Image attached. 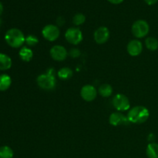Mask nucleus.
Returning a JSON list of instances; mask_svg holds the SVG:
<instances>
[{
    "label": "nucleus",
    "instance_id": "f257e3e1",
    "mask_svg": "<svg viewBox=\"0 0 158 158\" xmlns=\"http://www.w3.org/2000/svg\"><path fill=\"white\" fill-rule=\"evenodd\" d=\"M150 112L147 107L143 106H137L130 110L127 118L130 123H143L148 120Z\"/></svg>",
    "mask_w": 158,
    "mask_h": 158
},
{
    "label": "nucleus",
    "instance_id": "f03ea898",
    "mask_svg": "<svg viewBox=\"0 0 158 158\" xmlns=\"http://www.w3.org/2000/svg\"><path fill=\"white\" fill-rule=\"evenodd\" d=\"M5 40L11 47L19 48L26 41V37L20 29L12 28L6 32L5 35Z\"/></svg>",
    "mask_w": 158,
    "mask_h": 158
},
{
    "label": "nucleus",
    "instance_id": "7ed1b4c3",
    "mask_svg": "<svg viewBox=\"0 0 158 158\" xmlns=\"http://www.w3.org/2000/svg\"><path fill=\"white\" fill-rule=\"evenodd\" d=\"M36 82L38 86L44 90L53 89L56 87V84L53 69H49L46 73L41 74V75L37 77Z\"/></svg>",
    "mask_w": 158,
    "mask_h": 158
},
{
    "label": "nucleus",
    "instance_id": "20e7f679",
    "mask_svg": "<svg viewBox=\"0 0 158 158\" xmlns=\"http://www.w3.org/2000/svg\"><path fill=\"white\" fill-rule=\"evenodd\" d=\"M131 30L134 36L138 39H141L147 36L149 33L150 26L148 22L143 19H139L134 22Z\"/></svg>",
    "mask_w": 158,
    "mask_h": 158
},
{
    "label": "nucleus",
    "instance_id": "39448f33",
    "mask_svg": "<svg viewBox=\"0 0 158 158\" xmlns=\"http://www.w3.org/2000/svg\"><path fill=\"white\" fill-rule=\"evenodd\" d=\"M113 105L118 111H126L130 109V100L125 95L118 94L113 99Z\"/></svg>",
    "mask_w": 158,
    "mask_h": 158
},
{
    "label": "nucleus",
    "instance_id": "423d86ee",
    "mask_svg": "<svg viewBox=\"0 0 158 158\" xmlns=\"http://www.w3.org/2000/svg\"><path fill=\"white\" fill-rule=\"evenodd\" d=\"M60 29L56 26L52 24L46 25L42 30L43 36L46 40L50 42H53L56 40L60 36Z\"/></svg>",
    "mask_w": 158,
    "mask_h": 158
},
{
    "label": "nucleus",
    "instance_id": "0eeeda50",
    "mask_svg": "<svg viewBox=\"0 0 158 158\" xmlns=\"http://www.w3.org/2000/svg\"><path fill=\"white\" fill-rule=\"evenodd\" d=\"M65 38L71 44L77 45L83 40V33L77 28H69L65 33Z\"/></svg>",
    "mask_w": 158,
    "mask_h": 158
},
{
    "label": "nucleus",
    "instance_id": "6e6552de",
    "mask_svg": "<svg viewBox=\"0 0 158 158\" xmlns=\"http://www.w3.org/2000/svg\"><path fill=\"white\" fill-rule=\"evenodd\" d=\"M80 96L85 101L91 102L95 100L97 97V90L92 85H85L80 90Z\"/></svg>",
    "mask_w": 158,
    "mask_h": 158
},
{
    "label": "nucleus",
    "instance_id": "1a4fd4ad",
    "mask_svg": "<svg viewBox=\"0 0 158 158\" xmlns=\"http://www.w3.org/2000/svg\"><path fill=\"white\" fill-rule=\"evenodd\" d=\"M51 57L56 61H63L67 56V51L63 46L56 45L51 48L49 51Z\"/></svg>",
    "mask_w": 158,
    "mask_h": 158
},
{
    "label": "nucleus",
    "instance_id": "9d476101",
    "mask_svg": "<svg viewBox=\"0 0 158 158\" xmlns=\"http://www.w3.org/2000/svg\"><path fill=\"white\" fill-rule=\"evenodd\" d=\"M110 38V31L105 26L98 28L94 32V40L98 44H104Z\"/></svg>",
    "mask_w": 158,
    "mask_h": 158
},
{
    "label": "nucleus",
    "instance_id": "9b49d317",
    "mask_svg": "<svg viewBox=\"0 0 158 158\" xmlns=\"http://www.w3.org/2000/svg\"><path fill=\"white\" fill-rule=\"evenodd\" d=\"M109 123L112 126L117 127L120 125H127L130 123L127 117L122 114L121 113L115 112L113 113L109 117Z\"/></svg>",
    "mask_w": 158,
    "mask_h": 158
},
{
    "label": "nucleus",
    "instance_id": "f8f14e48",
    "mask_svg": "<svg viewBox=\"0 0 158 158\" xmlns=\"http://www.w3.org/2000/svg\"><path fill=\"white\" fill-rule=\"evenodd\" d=\"M127 50L131 56H138L143 51V45L139 40H131L127 46Z\"/></svg>",
    "mask_w": 158,
    "mask_h": 158
},
{
    "label": "nucleus",
    "instance_id": "ddd939ff",
    "mask_svg": "<svg viewBox=\"0 0 158 158\" xmlns=\"http://www.w3.org/2000/svg\"><path fill=\"white\" fill-rule=\"evenodd\" d=\"M12 66V60L9 56L0 53V70H7Z\"/></svg>",
    "mask_w": 158,
    "mask_h": 158
},
{
    "label": "nucleus",
    "instance_id": "4468645a",
    "mask_svg": "<svg viewBox=\"0 0 158 158\" xmlns=\"http://www.w3.org/2000/svg\"><path fill=\"white\" fill-rule=\"evenodd\" d=\"M12 79L7 74L0 75V91H6L10 87Z\"/></svg>",
    "mask_w": 158,
    "mask_h": 158
},
{
    "label": "nucleus",
    "instance_id": "2eb2a0df",
    "mask_svg": "<svg viewBox=\"0 0 158 158\" xmlns=\"http://www.w3.org/2000/svg\"><path fill=\"white\" fill-rule=\"evenodd\" d=\"M19 54V57L21 58V60L24 62H29L33 56V52H32V49L26 47V46L20 49Z\"/></svg>",
    "mask_w": 158,
    "mask_h": 158
},
{
    "label": "nucleus",
    "instance_id": "dca6fc26",
    "mask_svg": "<svg viewBox=\"0 0 158 158\" xmlns=\"http://www.w3.org/2000/svg\"><path fill=\"white\" fill-rule=\"evenodd\" d=\"M146 154L148 158H158V143H149L147 147Z\"/></svg>",
    "mask_w": 158,
    "mask_h": 158
},
{
    "label": "nucleus",
    "instance_id": "f3484780",
    "mask_svg": "<svg viewBox=\"0 0 158 158\" xmlns=\"http://www.w3.org/2000/svg\"><path fill=\"white\" fill-rule=\"evenodd\" d=\"M98 92L101 97H109L113 94V88L110 84L104 83V84L100 85L98 89Z\"/></svg>",
    "mask_w": 158,
    "mask_h": 158
},
{
    "label": "nucleus",
    "instance_id": "a211bd4d",
    "mask_svg": "<svg viewBox=\"0 0 158 158\" xmlns=\"http://www.w3.org/2000/svg\"><path fill=\"white\" fill-rule=\"evenodd\" d=\"M59 78L63 80H66L70 79L73 77V71L69 67H63L60 69L58 72Z\"/></svg>",
    "mask_w": 158,
    "mask_h": 158
},
{
    "label": "nucleus",
    "instance_id": "6ab92c4d",
    "mask_svg": "<svg viewBox=\"0 0 158 158\" xmlns=\"http://www.w3.org/2000/svg\"><path fill=\"white\" fill-rule=\"evenodd\" d=\"M145 46L149 50L156 51L158 49V40L154 37H148L145 40Z\"/></svg>",
    "mask_w": 158,
    "mask_h": 158
},
{
    "label": "nucleus",
    "instance_id": "aec40b11",
    "mask_svg": "<svg viewBox=\"0 0 158 158\" xmlns=\"http://www.w3.org/2000/svg\"><path fill=\"white\" fill-rule=\"evenodd\" d=\"M13 151L9 146H2L0 148V158H12Z\"/></svg>",
    "mask_w": 158,
    "mask_h": 158
},
{
    "label": "nucleus",
    "instance_id": "412c9836",
    "mask_svg": "<svg viewBox=\"0 0 158 158\" xmlns=\"http://www.w3.org/2000/svg\"><path fill=\"white\" fill-rule=\"evenodd\" d=\"M86 21V16L82 13H77L73 18V23L76 26H80L83 25Z\"/></svg>",
    "mask_w": 158,
    "mask_h": 158
},
{
    "label": "nucleus",
    "instance_id": "4be33fe9",
    "mask_svg": "<svg viewBox=\"0 0 158 158\" xmlns=\"http://www.w3.org/2000/svg\"><path fill=\"white\" fill-rule=\"evenodd\" d=\"M25 43L29 46H34L36 44H38L39 40L38 38L33 35H29L27 37H26V41Z\"/></svg>",
    "mask_w": 158,
    "mask_h": 158
},
{
    "label": "nucleus",
    "instance_id": "5701e85b",
    "mask_svg": "<svg viewBox=\"0 0 158 158\" xmlns=\"http://www.w3.org/2000/svg\"><path fill=\"white\" fill-rule=\"evenodd\" d=\"M80 51L77 48H73V49H70V51H69V55L72 58H77V57H79L80 56Z\"/></svg>",
    "mask_w": 158,
    "mask_h": 158
},
{
    "label": "nucleus",
    "instance_id": "b1692460",
    "mask_svg": "<svg viewBox=\"0 0 158 158\" xmlns=\"http://www.w3.org/2000/svg\"><path fill=\"white\" fill-rule=\"evenodd\" d=\"M56 23L59 26H63L65 23V20L63 19V17H59L56 20Z\"/></svg>",
    "mask_w": 158,
    "mask_h": 158
},
{
    "label": "nucleus",
    "instance_id": "393cba45",
    "mask_svg": "<svg viewBox=\"0 0 158 158\" xmlns=\"http://www.w3.org/2000/svg\"><path fill=\"white\" fill-rule=\"evenodd\" d=\"M143 1H144L147 4L149 5V6H152V5L156 4V3L157 2L158 0H143Z\"/></svg>",
    "mask_w": 158,
    "mask_h": 158
},
{
    "label": "nucleus",
    "instance_id": "a878e982",
    "mask_svg": "<svg viewBox=\"0 0 158 158\" xmlns=\"http://www.w3.org/2000/svg\"><path fill=\"white\" fill-rule=\"evenodd\" d=\"M107 1L110 2V3H112V4L117 5V4H120V3L123 2V0H107Z\"/></svg>",
    "mask_w": 158,
    "mask_h": 158
},
{
    "label": "nucleus",
    "instance_id": "bb28decb",
    "mask_svg": "<svg viewBox=\"0 0 158 158\" xmlns=\"http://www.w3.org/2000/svg\"><path fill=\"white\" fill-rule=\"evenodd\" d=\"M3 12V6L2 4V2H0V16H1V15L2 14Z\"/></svg>",
    "mask_w": 158,
    "mask_h": 158
},
{
    "label": "nucleus",
    "instance_id": "cd10ccee",
    "mask_svg": "<svg viewBox=\"0 0 158 158\" xmlns=\"http://www.w3.org/2000/svg\"><path fill=\"white\" fill-rule=\"evenodd\" d=\"M1 26H2V21L1 19H0V28H1Z\"/></svg>",
    "mask_w": 158,
    "mask_h": 158
}]
</instances>
